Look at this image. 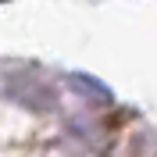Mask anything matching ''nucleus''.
<instances>
[]
</instances>
